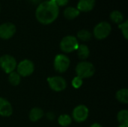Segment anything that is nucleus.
Masks as SVG:
<instances>
[{
	"instance_id": "f03ea898",
	"label": "nucleus",
	"mask_w": 128,
	"mask_h": 127,
	"mask_svg": "<svg viewBox=\"0 0 128 127\" xmlns=\"http://www.w3.org/2000/svg\"><path fill=\"white\" fill-rule=\"evenodd\" d=\"M75 71L76 76L81 79H88L94 76L95 73V68L92 63L83 61L76 65Z\"/></svg>"
},
{
	"instance_id": "6e6552de",
	"label": "nucleus",
	"mask_w": 128,
	"mask_h": 127,
	"mask_svg": "<svg viewBox=\"0 0 128 127\" xmlns=\"http://www.w3.org/2000/svg\"><path fill=\"white\" fill-rule=\"evenodd\" d=\"M47 82L50 88L56 92H60L64 91L67 87V82L64 78L62 76H51L47 79Z\"/></svg>"
},
{
	"instance_id": "c85d7f7f",
	"label": "nucleus",
	"mask_w": 128,
	"mask_h": 127,
	"mask_svg": "<svg viewBox=\"0 0 128 127\" xmlns=\"http://www.w3.org/2000/svg\"><path fill=\"white\" fill-rule=\"evenodd\" d=\"M0 12H1V7H0Z\"/></svg>"
},
{
	"instance_id": "cd10ccee",
	"label": "nucleus",
	"mask_w": 128,
	"mask_h": 127,
	"mask_svg": "<svg viewBox=\"0 0 128 127\" xmlns=\"http://www.w3.org/2000/svg\"><path fill=\"white\" fill-rule=\"evenodd\" d=\"M118 127H128V125H122V124H120V126Z\"/></svg>"
},
{
	"instance_id": "2eb2a0df",
	"label": "nucleus",
	"mask_w": 128,
	"mask_h": 127,
	"mask_svg": "<svg viewBox=\"0 0 128 127\" xmlns=\"http://www.w3.org/2000/svg\"><path fill=\"white\" fill-rule=\"evenodd\" d=\"M76 51H77L78 58L80 59H81V60H86V58H88V56L90 55L89 49L85 44H80V45H79Z\"/></svg>"
},
{
	"instance_id": "423d86ee",
	"label": "nucleus",
	"mask_w": 128,
	"mask_h": 127,
	"mask_svg": "<svg viewBox=\"0 0 128 127\" xmlns=\"http://www.w3.org/2000/svg\"><path fill=\"white\" fill-rule=\"evenodd\" d=\"M70 58L64 54H58L55 57L53 66L56 70L59 73H64L68 70L70 66Z\"/></svg>"
},
{
	"instance_id": "6ab92c4d",
	"label": "nucleus",
	"mask_w": 128,
	"mask_h": 127,
	"mask_svg": "<svg viewBox=\"0 0 128 127\" xmlns=\"http://www.w3.org/2000/svg\"><path fill=\"white\" fill-rule=\"evenodd\" d=\"M72 122V118L68 115H61L58 118V123L60 126L64 127H68Z\"/></svg>"
},
{
	"instance_id": "0eeeda50",
	"label": "nucleus",
	"mask_w": 128,
	"mask_h": 127,
	"mask_svg": "<svg viewBox=\"0 0 128 127\" xmlns=\"http://www.w3.org/2000/svg\"><path fill=\"white\" fill-rule=\"evenodd\" d=\"M16 70L17 73L20 76H28L32 75L34 70V65L33 62L28 59H25L20 61L16 65Z\"/></svg>"
},
{
	"instance_id": "9d476101",
	"label": "nucleus",
	"mask_w": 128,
	"mask_h": 127,
	"mask_svg": "<svg viewBox=\"0 0 128 127\" xmlns=\"http://www.w3.org/2000/svg\"><path fill=\"white\" fill-rule=\"evenodd\" d=\"M16 25L12 22H4L0 25V38L8 40L16 33Z\"/></svg>"
},
{
	"instance_id": "39448f33",
	"label": "nucleus",
	"mask_w": 128,
	"mask_h": 127,
	"mask_svg": "<svg viewBox=\"0 0 128 127\" xmlns=\"http://www.w3.org/2000/svg\"><path fill=\"white\" fill-rule=\"evenodd\" d=\"M16 61L10 55H4L0 57V67L5 73H10L16 67Z\"/></svg>"
},
{
	"instance_id": "20e7f679",
	"label": "nucleus",
	"mask_w": 128,
	"mask_h": 127,
	"mask_svg": "<svg viewBox=\"0 0 128 127\" xmlns=\"http://www.w3.org/2000/svg\"><path fill=\"white\" fill-rule=\"evenodd\" d=\"M112 26L106 21H102L97 24L93 30L94 37L98 40H104L111 33Z\"/></svg>"
},
{
	"instance_id": "a878e982",
	"label": "nucleus",
	"mask_w": 128,
	"mask_h": 127,
	"mask_svg": "<svg viewBox=\"0 0 128 127\" xmlns=\"http://www.w3.org/2000/svg\"><path fill=\"white\" fill-rule=\"evenodd\" d=\"M30 1H32V3H34V4H38V3H41L42 1H44L43 0H29Z\"/></svg>"
},
{
	"instance_id": "7ed1b4c3",
	"label": "nucleus",
	"mask_w": 128,
	"mask_h": 127,
	"mask_svg": "<svg viewBox=\"0 0 128 127\" xmlns=\"http://www.w3.org/2000/svg\"><path fill=\"white\" fill-rule=\"evenodd\" d=\"M78 39L73 35H68L62 38L60 42V49L65 53H70L77 49L79 46Z\"/></svg>"
},
{
	"instance_id": "412c9836",
	"label": "nucleus",
	"mask_w": 128,
	"mask_h": 127,
	"mask_svg": "<svg viewBox=\"0 0 128 127\" xmlns=\"http://www.w3.org/2000/svg\"><path fill=\"white\" fill-rule=\"evenodd\" d=\"M77 38L82 41H88L92 38V33L88 30H80L77 32Z\"/></svg>"
},
{
	"instance_id": "9b49d317",
	"label": "nucleus",
	"mask_w": 128,
	"mask_h": 127,
	"mask_svg": "<svg viewBox=\"0 0 128 127\" xmlns=\"http://www.w3.org/2000/svg\"><path fill=\"white\" fill-rule=\"evenodd\" d=\"M13 113L11 104L6 99L0 97V116L10 117Z\"/></svg>"
},
{
	"instance_id": "f257e3e1",
	"label": "nucleus",
	"mask_w": 128,
	"mask_h": 127,
	"mask_svg": "<svg viewBox=\"0 0 128 127\" xmlns=\"http://www.w3.org/2000/svg\"><path fill=\"white\" fill-rule=\"evenodd\" d=\"M59 7L55 0H46L38 4L35 10V17L43 25L52 23L58 16Z\"/></svg>"
},
{
	"instance_id": "4be33fe9",
	"label": "nucleus",
	"mask_w": 128,
	"mask_h": 127,
	"mask_svg": "<svg viewBox=\"0 0 128 127\" xmlns=\"http://www.w3.org/2000/svg\"><path fill=\"white\" fill-rule=\"evenodd\" d=\"M118 28L121 29L123 36L124 37V38L126 40H128V21L126 20L120 24H118Z\"/></svg>"
},
{
	"instance_id": "f8f14e48",
	"label": "nucleus",
	"mask_w": 128,
	"mask_h": 127,
	"mask_svg": "<svg viewBox=\"0 0 128 127\" xmlns=\"http://www.w3.org/2000/svg\"><path fill=\"white\" fill-rule=\"evenodd\" d=\"M96 0H79L76 8L80 12H89L93 10Z\"/></svg>"
},
{
	"instance_id": "4468645a",
	"label": "nucleus",
	"mask_w": 128,
	"mask_h": 127,
	"mask_svg": "<svg viewBox=\"0 0 128 127\" xmlns=\"http://www.w3.org/2000/svg\"><path fill=\"white\" fill-rule=\"evenodd\" d=\"M80 12L76 7H68L64 9V16L69 20L74 19L80 15Z\"/></svg>"
},
{
	"instance_id": "393cba45",
	"label": "nucleus",
	"mask_w": 128,
	"mask_h": 127,
	"mask_svg": "<svg viewBox=\"0 0 128 127\" xmlns=\"http://www.w3.org/2000/svg\"><path fill=\"white\" fill-rule=\"evenodd\" d=\"M46 118H47L48 120L52 121V120H54V118H55V115H54L53 112H48V113L46 114Z\"/></svg>"
},
{
	"instance_id": "ddd939ff",
	"label": "nucleus",
	"mask_w": 128,
	"mask_h": 127,
	"mask_svg": "<svg viewBox=\"0 0 128 127\" xmlns=\"http://www.w3.org/2000/svg\"><path fill=\"white\" fill-rule=\"evenodd\" d=\"M44 115V111L41 109L35 107V108H33L30 111L28 117H29V119L31 121L36 122V121L40 120L43 118Z\"/></svg>"
},
{
	"instance_id": "bb28decb",
	"label": "nucleus",
	"mask_w": 128,
	"mask_h": 127,
	"mask_svg": "<svg viewBox=\"0 0 128 127\" xmlns=\"http://www.w3.org/2000/svg\"><path fill=\"white\" fill-rule=\"evenodd\" d=\"M90 127H103L100 124H98V123H95V124H93L92 125H91Z\"/></svg>"
},
{
	"instance_id": "a211bd4d",
	"label": "nucleus",
	"mask_w": 128,
	"mask_h": 127,
	"mask_svg": "<svg viewBox=\"0 0 128 127\" xmlns=\"http://www.w3.org/2000/svg\"><path fill=\"white\" fill-rule=\"evenodd\" d=\"M8 82L13 86H17L21 82V76L15 71L9 73L8 76Z\"/></svg>"
},
{
	"instance_id": "dca6fc26",
	"label": "nucleus",
	"mask_w": 128,
	"mask_h": 127,
	"mask_svg": "<svg viewBox=\"0 0 128 127\" xmlns=\"http://www.w3.org/2000/svg\"><path fill=\"white\" fill-rule=\"evenodd\" d=\"M116 98L122 103H128V90L127 88H122L118 90L116 94Z\"/></svg>"
},
{
	"instance_id": "5701e85b",
	"label": "nucleus",
	"mask_w": 128,
	"mask_h": 127,
	"mask_svg": "<svg viewBox=\"0 0 128 127\" xmlns=\"http://www.w3.org/2000/svg\"><path fill=\"white\" fill-rule=\"evenodd\" d=\"M82 83H83V81H82V79L78 77V76H76L73 79L72 82H71V85L72 86L77 89V88H80L82 85Z\"/></svg>"
},
{
	"instance_id": "b1692460",
	"label": "nucleus",
	"mask_w": 128,
	"mask_h": 127,
	"mask_svg": "<svg viewBox=\"0 0 128 127\" xmlns=\"http://www.w3.org/2000/svg\"><path fill=\"white\" fill-rule=\"evenodd\" d=\"M55 1L58 7H63L67 5L69 0H55Z\"/></svg>"
},
{
	"instance_id": "f3484780",
	"label": "nucleus",
	"mask_w": 128,
	"mask_h": 127,
	"mask_svg": "<svg viewBox=\"0 0 128 127\" xmlns=\"http://www.w3.org/2000/svg\"><path fill=\"white\" fill-rule=\"evenodd\" d=\"M110 19L113 22L117 23V24H120V23L123 22V21H124V16H123L122 13L117 10H112L110 13Z\"/></svg>"
},
{
	"instance_id": "1a4fd4ad",
	"label": "nucleus",
	"mask_w": 128,
	"mask_h": 127,
	"mask_svg": "<svg viewBox=\"0 0 128 127\" xmlns=\"http://www.w3.org/2000/svg\"><path fill=\"white\" fill-rule=\"evenodd\" d=\"M89 111L87 106L84 105H79L74 108L72 112V117L74 120L77 123H82L88 117Z\"/></svg>"
},
{
	"instance_id": "aec40b11",
	"label": "nucleus",
	"mask_w": 128,
	"mask_h": 127,
	"mask_svg": "<svg viewBox=\"0 0 128 127\" xmlns=\"http://www.w3.org/2000/svg\"><path fill=\"white\" fill-rule=\"evenodd\" d=\"M117 119L120 124L122 125H128V111L122 110L118 113Z\"/></svg>"
}]
</instances>
